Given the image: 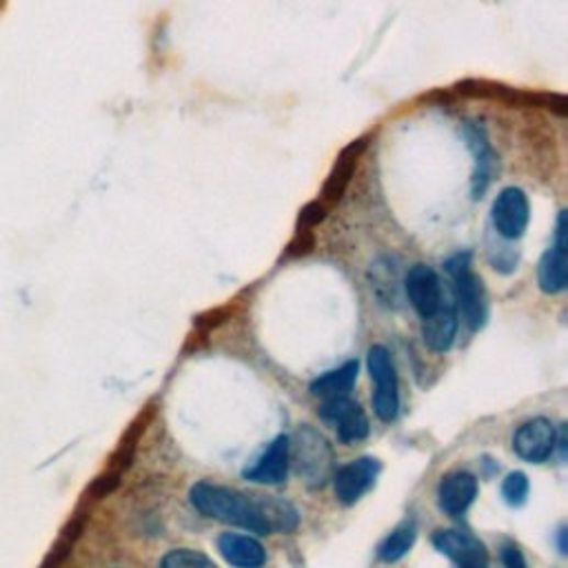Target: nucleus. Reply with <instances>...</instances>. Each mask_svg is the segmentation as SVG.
Masks as SVG:
<instances>
[{
    "label": "nucleus",
    "instance_id": "1",
    "mask_svg": "<svg viewBox=\"0 0 568 568\" xmlns=\"http://www.w3.org/2000/svg\"><path fill=\"white\" fill-rule=\"evenodd\" d=\"M189 500L200 515L258 535L291 533L300 522L296 506L278 495H247L230 487L198 482L191 487Z\"/></svg>",
    "mask_w": 568,
    "mask_h": 568
},
{
    "label": "nucleus",
    "instance_id": "2",
    "mask_svg": "<svg viewBox=\"0 0 568 568\" xmlns=\"http://www.w3.org/2000/svg\"><path fill=\"white\" fill-rule=\"evenodd\" d=\"M471 258V252H458L444 263V269L453 282V293H456V311H460L471 331H478L489 318V302L482 278L474 271Z\"/></svg>",
    "mask_w": 568,
    "mask_h": 568
},
{
    "label": "nucleus",
    "instance_id": "3",
    "mask_svg": "<svg viewBox=\"0 0 568 568\" xmlns=\"http://www.w3.org/2000/svg\"><path fill=\"white\" fill-rule=\"evenodd\" d=\"M289 463L311 489H318L333 476V448L320 431L304 424L289 439Z\"/></svg>",
    "mask_w": 568,
    "mask_h": 568
},
{
    "label": "nucleus",
    "instance_id": "4",
    "mask_svg": "<svg viewBox=\"0 0 568 568\" xmlns=\"http://www.w3.org/2000/svg\"><path fill=\"white\" fill-rule=\"evenodd\" d=\"M367 367L376 385V391H374L376 415L382 422H393L400 411V387H398V374L389 349L382 345H374L367 356Z\"/></svg>",
    "mask_w": 568,
    "mask_h": 568
},
{
    "label": "nucleus",
    "instance_id": "5",
    "mask_svg": "<svg viewBox=\"0 0 568 568\" xmlns=\"http://www.w3.org/2000/svg\"><path fill=\"white\" fill-rule=\"evenodd\" d=\"M531 220L528 196L520 187H506L493 200L491 224L502 241H520Z\"/></svg>",
    "mask_w": 568,
    "mask_h": 568
},
{
    "label": "nucleus",
    "instance_id": "6",
    "mask_svg": "<svg viewBox=\"0 0 568 568\" xmlns=\"http://www.w3.org/2000/svg\"><path fill=\"white\" fill-rule=\"evenodd\" d=\"M566 211H559L550 247L544 252L537 265L539 289L548 296L561 293L568 282V241H566Z\"/></svg>",
    "mask_w": 568,
    "mask_h": 568
},
{
    "label": "nucleus",
    "instance_id": "7",
    "mask_svg": "<svg viewBox=\"0 0 568 568\" xmlns=\"http://www.w3.org/2000/svg\"><path fill=\"white\" fill-rule=\"evenodd\" d=\"M433 546L458 568H489V550L480 537L460 528H439L433 533Z\"/></svg>",
    "mask_w": 568,
    "mask_h": 568
},
{
    "label": "nucleus",
    "instance_id": "8",
    "mask_svg": "<svg viewBox=\"0 0 568 568\" xmlns=\"http://www.w3.org/2000/svg\"><path fill=\"white\" fill-rule=\"evenodd\" d=\"M557 446V428L546 417H533L517 426L513 435V450L524 463H546Z\"/></svg>",
    "mask_w": 568,
    "mask_h": 568
},
{
    "label": "nucleus",
    "instance_id": "9",
    "mask_svg": "<svg viewBox=\"0 0 568 568\" xmlns=\"http://www.w3.org/2000/svg\"><path fill=\"white\" fill-rule=\"evenodd\" d=\"M380 471H382V465L376 458H358L345 467H339L333 474V487H335L337 500L347 506L356 504L376 485Z\"/></svg>",
    "mask_w": 568,
    "mask_h": 568
},
{
    "label": "nucleus",
    "instance_id": "10",
    "mask_svg": "<svg viewBox=\"0 0 568 568\" xmlns=\"http://www.w3.org/2000/svg\"><path fill=\"white\" fill-rule=\"evenodd\" d=\"M404 291L415 313L426 320L446 302L439 276L428 265H415L404 278Z\"/></svg>",
    "mask_w": 568,
    "mask_h": 568
},
{
    "label": "nucleus",
    "instance_id": "11",
    "mask_svg": "<svg viewBox=\"0 0 568 568\" xmlns=\"http://www.w3.org/2000/svg\"><path fill=\"white\" fill-rule=\"evenodd\" d=\"M320 415H322V420L335 424L337 437L347 442V444L365 439L371 431V424H369V417H367L365 409L349 398L326 400L320 409Z\"/></svg>",
    "mask_w": 568,
    "mask_h": 568
},
{
    "label": "nucleus",
    "instance_id": "12",
    "mask_svg": "<svg viewBox=\"0 0 568 568\" xmlns=\"http://www.w3.org/2000/svg\"><path fill=\"white\" fill-rule=\"evenodd\" d=\"M478 498V478L469 471H450L437 485V504L446 515H463Z\"/></svg>",
    "mask_w": 568,
    "mask_h": 568
},
{
    "label": "nucleus",
    "instance_id": "13",
    "mask_svg": "<svg viewBox=\"0 0 568 568\" xmlns=\"http://www.w3.org/2000/svg\"><path fill=\"white\" fill-rule=\"evenodd\" d=\"M463 134L467 138V145L474 154V178H471V193L474 198H482L485 191L489 189L495 171V154L491 149V143L487 138V132L480 125L467 123L463 127Z\"/></svg>",
    "mask_w": 568,
    "mask_h": 568
},
{
    "label": "nucleus",
    "instance_id": "14",
    "mask_svg": "<svg viewBox=\"0 0 568 568\" xmlns=\"http://www.w3.org/2000/svg\"><path fill=\"white\" fill-rule=\"evenodd\" d=\"M289 437L278 435L263 453L260 460L245 471V478L258 485H282L289 476Z\"/></svg>",
    "mask_w": 568,
    "mask_h": 568
},
{
    "label": "nucleus",
    "instance_id": "15",
    "mask_svg": "<svg viewBox=\"0 0 568 568\" xmlns=\"http://www.w3.org/2000/svg\"><path fill=\"white\" fill-rule=\"evenodd\" d=\"M218 550L226 564L236 568H263L267 561L265 546L252 535L222 533L218 537Z\"/></svg>",
    "mask_w": 568,
    "mask_h": 568
},
{
    "label": "nucleus",
    "instance_id": "16",
    "mask_svg": "<svg viewBox=\"0 0 568 568\" xmlns=\"http://www.w3.org/2000/svg\"><path fill=\"white\" fill-rule=\"evenodd\" d=\"M456 333H458V311L453 302H444L439 311L422 320L424 345L435 354H446L453 347V343H456Z\"/></svg>",
    "mask_w": 568,
    "mask_h": 568
},
{
    "label": "nucleus",
    "instance_id": "17",
    "mask_svg": "<svg viewBox=\"0 0 568 568\" xmlns=\"http://www.w3.org/2000/svg\"><path fill=\"white\" fill-rule=\"evenodd\" d=\"M358 360H349L339 369H333L324 376H320L318 380L311 382V393L320 400H337V398H349V393L356 387L358 380Z\"/></svg>",
    "mask_w": 568,
    "mask_h": 568
},
{
    "label": "nucleus",
    "instance_id": "18",
    "mask_svg": "<svg viewBox=\"0 0 568 568\" xmlns=\"http://www.w3.org/2000/svg\"><path fill=\"white\" fill-rule=\"evenodd\" d=\"M417 528L413 522H402L398 528L391 531V535L385 537V542L378 546V557L385 564L400 561L415 544Z\"/></svg>",
    "mask_w": 568,
    "mask_h": 568
},
{
    "label": "nucleus",
    "instance_id": "19",
    "mask_svg": "<svg viewBox=\"0 0 568 568\" xmlns=\"http://www.w3.org/2000/svg\"><path fill=\"white\" fill-rule=\"evenodd\" d=\"M363 147H365V143L358 141V143H354L343 156H339V160H337V165H335V171L331 174V178H328V182H326L324 196H328V198H339V193L345 191V187H347V182H349V178H352L354 165H356V160H358Z\"/></svg>",
    "mask_w": 568,
    "mask_h": 568
},
{
    "label": "nucleus",
    "instance_id": "20",
    "mask_svg": "<svg viewBox=\"0 0 568 568\" xmlns=\"http://www.w3.org/2000/svg\"><path fill=\"white\" fill-rule=\"evenodd\" d=\"M160 568H220V566L200 550L174 548L163 557Z\"/></svg>",
    "mask_w": 568,
    "mask_h": 568
},
{
    "label": "nucleus",
    "instance_id": "21",
    "mask_svg": "<svg viewBox=\"0 0 568 568\" xmlns=\"http://www.w3.org/2000/svg\"><path fill=\"white\" fill-rule=\"evenodd\" d=\"M393 265H376L374 271V280H371V289L376 291V296L380 298L382 304L387 307H396L398 302V278H396V269H391Z\"/></svg>",
    "mask_w": 568,
    "mask_h": 568
},
{
    "label": "nucleus",
    "instance_id": "22",
    "mask_svg": "<svg viewBox=\"0 0 568 568\" xmlns=\"http://www.w3.org/2000/svg\"><path fill=\"white\" fill-rule=\"evenodd\" d=\"M528 478L522 471H513L502 482V498L509 506H522L528 498Z\"/></svg>",
    "mask_w": 568,
    "mask_h": 568
},
{
    "label": "nucleus",
    "instance_id": "23",
    "mask_svg": "<svg viewBox=\"0 0 568 568\" xmlns=\"http://www.w3.org/2000/svg\"><path fill=\"white\" fill-rule=\"evenodd\" d=\"M502 564H504V568H528L524 553L515 544H504Z\"/></svg>",
    "mask_w": 568,
    "mask_h": 568
}]
</instances>
